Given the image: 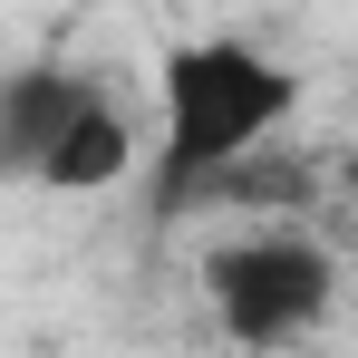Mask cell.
I'll list each match as a JSON object with an SVG mask.
<instances>
[{
    "mask_svg": "<svg viewBox=\"0 0 358 358\" xmlns=\"http://www.w3.org/2000/svg\"><path fill=\"white\" fill-rule=\"evenodd\" d=\"M126 165H145V136H136V107L97 78V87L78 97V117L59 126V145L39 155L29 184H39V194H107V184H126Z\"/></svg>",
    "mask_w": 358,
    "mask_h": 358,
    "instance_id": "5",
    "label": "cell"
},
{
    "mask_svg": "<svg viewBox=\"0 0 358 358\" xmlns=\"http://www.w3.org/2000/svg\"><path fill=\"white\" fill-rule=\"evenodd\" d=\"M203 310L242 358H291L339 320V242L310 223H252L203 252Z\"/></svg>",
    "mask_w": 358,
    "mask_h": 358,
    "instance_id": "2",
    "label": "cell"
},
{
    "mask_svg": "<svg viewBox=\"0 0 358 358\" xmlns=\"http://www.w3.org/2000/svg\"><path fill=\"white\" fill-rule=\"evenodd\" d=\"M87 87H97V68H78V59H10L0 68V184L39 175V155L59 145V126L78 117Z\"/></svg>",
    "mask_w": 358,
    "mask_h": 358,
    "instance_id": "3",
    "label": "cell"
},
{
    "mask_svg": "<svg viewBox=\"0 0 358 358\" xmlns=\"http://www.w3.org/2000/svg\"><path fill=\"white\" fill-rule=\"evenodd\" d=\"M320 194H329L320 155H310V145H281V136H262V145H252V155H233V165L203 184L184 213H242V223H320Z\"/></svg>",
    "mask_w": 358,
    "mask_h": 358,
    "instance_id": "4",
    "label": "cell"
},
{
    "mask_svg": "<svg viewBox=\"0 0 358 358\" xmlns=\"http://www.w3.org/2000/svg\"><path fill=\"white\" fill-rule=\"evenodd\" d=\"M300 117V68L271 49H252L233 29L175 39L155 59V145H145V203L155 223H184V203L223 175L233 155H252L262 136H281Z\"/></svg>",
    "mask_w": 358,
    "mask_h": 358,
    "instance_id": "1",
    "label": "cell"
}]
</instances>
